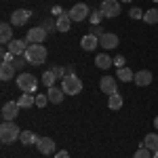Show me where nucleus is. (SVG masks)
<instances>
[{
	"instance_id": "obj_1",
	"label": "nucleus",
	"mask_w": 158,
	"mask_h": 158,
	"mask_svg": "<svg viewBox=\"0 0 158 158\" xmlns=\"http://www.w3.org/2000/svg\"><path fill=\"white\" fill-rule=\"evenodd\" d=\"M47 55H49V51L42 44H30L27 51H25V59L30 61L32 65H42L47 61Z\"/></svg>"
},
{
	"instance_id": "obj_2",
	"label": "nucleus",
	"mask_w": 158,
	"mask_h": 158,
	"mask_svg": "<svg viewBox=\"0 0 158 158\" xmlns=\"http://www.w3.org/2000/svg\"><path fill=\"white\" fill-rule=\"evenodd\" d=\"M21 137V129L15 122H2L0 124V141L2 143H13Z\"/></svg>"
},
{
	"instance_id": "obj_3",
	"label": "nucleus",
	"mask_w": 158,
	"mask_h": 158,
	"mask_svg": "<svg viewBox=\"0 0 158 158\" xmlns=\"http://www.w3.org/2000/svg\"><path fill=\"white\" fill-rule=\"evenodd\" d=\"M61 89L65 95H78L82 91V80L76 76V74H68L63 80H61Z\"/></svg>"
},
{
	"instance_id": "obj_4",
	"label": "nucleus",
	"mask_w": 158,
	"mask_h": 158,
	"mask_svg": "<svg viewBox=\"0 0 158 158\" xmlns=\"http://www.w3.org/2000/svg\"><path fill=\"white\" fill-rule=\"evenodd\" d=\"M17 86L23 91V93H34L38 89V80L34 74H19L17 76Z\"/></svg>"
},
{
	"instance_id": "obj_5",
	"label": "nucleus",
	"mask_w": 158,
	"mask_h": 158,
	"mask_svg": "<svg viewBox=\"0 0 158 158\" xmlns=\"http://www.w3.org/2000/svg\"><path fill=\"white\" fill-rule=\"evenodd\" d=\"M68 15H70V19L72 21H85V19H89V15H91V11H89V6H86L85 2H78V4H74L72 9L68 11Z\"/></svg>"
},
{
	"instance_id": "obj_6",
	"label": "nucleus",
	"mask_w": 158,
	"mask_h": 158,
	"mask_svg": "<svg viewBox=\"0 0 158 158\" xmlns=\"http://www.w3.org/2000/svg\"><path fill=\"white\" fill-rule=\"evenodd\" d=\"M101 13H103V17H110V19H114V17H118L120 15V0H103L101 2Z\"/></svg>"
},
{
	"instance_id": "obj_7",
	"label": "nucleus",
	"mask_w": 158,
	"mask_h": 158,
	"mask_svg": "<svg viewBox=\"0 0 158 158\" xmlns=\"http://www.w3.org/2000/svg\"><path fill=\"white\" fill-rule=\"evenodd\" d=\"M44 38H47V30H44L42 25H38V27L27 30V34H25V42H27V44H42Z\"/></svg>"
},
{
	"instance_id": "obj_8",
	"label": "nucleus",
	"mask_w": 158,
	"mask_h": 158,
	"mask_svg": "<svg viewBox=\"0 0 158 158\" xmlns=\"http://www.w3.org/2000/svg\"><path fill=\"white\" fill-rule=\"evenodd\" d=\"M19 116V103L17 101H6L2 106V120L4 122H15V118Z\"/></svg>"
},
{
	"instance_id": "obj_9",
	"label": "nucleus",
	"mask_w": 158,
	"mask_h": 158,
	"mask_svg": "<svg viewBox=\"0 0 158 158\" xmlns=\"http://www.w3.org/2000/svg\"><path fill=\"white\" fill-rule=\"evenodd\" d=\"M99 89H101L106 95L118 93V78H114V76H103V78L99 80Z\"/></svg>"
},
{
	"instance_id": "obj_10",
	"label": "nucleus",
	"mask_w": 158,
	"mask_h": 158,
	"mask_svg": "<svg viewBox=\"0 0 158 158\" xmlns=\"http://www.w3.org/2000/svg\"><path fill=\"white\" fill-rule=\"evenodd\" d=\"M32 17V11H27V9H17V11L11 13V23L15 27H21V25L27 23V19Z\"/></svg>"
},
{
	"instance_id": "obj_11",
	"label": "nucleus",
	"mask_w": 158,
	"mask_h": 158,
	"mask_svg": "<svg viewBox=\"0 0 158 158\" xmlns=\"http://www.w3.org/2000/svg\"><path fill=\"white\" fill-rule=\"evenodd\" d=\"M36 148L40 154H44V156H49V154H55V141L51 139V137H40L36 141Z\"/></svg>"
},
{
	"instance_id": "obj_12",
	"label": "nucleus",
	"mask_w": 158,
	"mask_h": 158,
	"mask_svg": "<svg viewBox=\"0 0 158 158\" xmlns=\"http://www.w3.org/2000/svg\"><path fill=\"white\" fill-rule=\"evenodd\" d=\"M99 47H103L106 51H112L118 47V36L114 34V32H106L103 36L99 38Z\"/></svg>"
},
{
	"instance_id": "obj_13",
	"label": "nucleus",
	"mask_w": 158,
	"mask_h": 158,
	"mask_svg": "<svg viewBox=\"0 0 158 158\" xmlns=\"http://www.w3.org/2000/svg\"><path fill=\"white\" fill-rule=\"evenodd\" d=\"M6 49L11 51L15 57H23L25 51H27V42H25V40H15V38H13L11 42L6 44Z\"/></svg>"
},
{
	"instance_id": "obj_14",
	"label": "nucleus",
	"mask_w": 158,
	"mask_h": 158,
	"mask_svg": "<svg viewBox=\"0 0 158 158\" xmlns=\"http://www.w3.org/2000/svg\"><path fill=\"white\" fill-rule=\"evenodd\" d=\"M137 86H148L152 82V72L150 70H139V72H135V80H133Z\"/></svg>"
},
{
	"instance_id": "obj_15",
	"label": "nucleus",
	"mask_w": 158,
	"mask_h": 158,
	"mask_svg": "<svg viewBox=\"0 0 158 158\" xmlns=\"http://www.w3.org/2000/svg\"><path fill=\"white\" fill-rule=\"evenodd\" d=\"M15 74H17L15 65L2 61V65H0V80H4V82H6V80H13V78H15Z\"/></svg>"
},
{
	"instance_id": "obj_16",
	"label": "nucleus",
	"mask_w": 158,
	"mask_h": 158,
	"mask_svg": "<svg viewBox=\"0 0 158 158\" xmlns=\"http://www.w3.org/2000/svg\"><path fill=\"white\" fill-rule=\"evenodd\" d=\"M11 40H13V23H6L4 21V23L0 25V42L2 44H9Z\"/></svg>"
},
{
	"instance_id": "obj_17",
	"label": "nucleus",
	"mask_w": 158,
	"mask_h": 158,
	"mask_svg": "<svg viewBox=\"0 0 158 158\" xmlns=\"http://www.w3.org/2000/svg\"><path fill=\"white\" fill-rule=\"evenodd\" d=\"M95 65H97L99 70H108V68L114 65V59L110 57L108 53H99L97 57H95Z\"/></svg>"
},
{
	"instance_id": "obj_18",
	"label": "nucleus",
	"mask_w": 158,
	"mask_h": 158,
	"mask_svg": "<svg viewBox=\"0 0 158 158\" xmlns=\"http://www.w3.org/2000/svg\"><path fill=\"white\" fill-rule=\"evenodd\" d=\"M99 44V38L93 36V34H86V36H82V40H80V47L85 51H95Z\"/></svg>"
},
{
	"instance_id": "obj_19",
	"label": "nucleus",
	"mask_w": 158,
	"mask_h": 158,
	"mask_svg": "<svg viewBox=\"0 0 158 158\" xmlns=\"http://www.w3.org/2000/svg\"><path fill=\"white\" fill-rule=\"evenodd\" d=\"M47 95H49L51 103H61L65 93H63V89H61V86H51L49 91H47Z\"/></svg>"
},
{
	"instance_id": "obj_20",
	"label": "nucleus",
	"mask_w": 158,
	"mask_h": 158,
	"mask_svg": "<svg viewBox=\"0 0 158 158\" xmlns=\"http://www.w3.org/2000/svg\"><path fill=\"white\" fill-rule=\"evenodd\" d=\"M40 139L36 133H32V131H21V137H19V141L23 143V146H36V141Z\"/></svg>"
},
{
	"instance_id": "obj_21",
	"label": "nucleus",
	"mask_w": 158,
	"mask_h": 158,
	"mask_svg": "<svg viewBox=\"0 0 158 158\" xmlns=\"http://www.w3.org/2000/svg\"><path fill=\"white\" fill-rule=\"evenodd\" d=\"M70 25H72V19H70L68 13L57 17V32H70Z\"/></svg>"
},
{
	"instance_id": "obj_22",
	"label": "nucleus",
	"mask_w": 158,
	"mask_h": 158,
	"mask_svg": "<svg viewBox=\"0 0 158 158\" xmlns=\"http://www.w3.org/2000/svg\"><path fill=\"white\" fill-rule=\"evenodd\" d=\"M116 78L118 80H122V82H131V80H135V72H131V68H120L118 70V74H116Z\"/></svg>"
},
{
	"instance_id": "obj_23",
	"label": "nucleus",
	"mask_w": 158,
	"mask_h": 158,
	"mask_svg": "<svg viewBox=\"0 0 158 158\" xmlns=\"http://www.w3.org/2000/svg\"><path fill=\"white\" fill-rule=\"evenodd\" d=\"M17 103H19V108H32V106H36V97H32V93H23L17 99Z\"/></svg>"
},
{
	"instance_id": "obj_24",
	"label": "nucleus",
	"mask_w": 158,
	"mask_h": 158,
	"mask_svg": "<svg viewBox=\"0 0 158 158\" xmlns=\"http://www.w3.org/2000/svg\"><path fill=\"white\" fill-rule=\"evenodd\" d=\"M143 146H146L150 152H156L158 150V133H150L148 135L146 139H143Z\"/></svg>"
},
{
	"instance_id": "obj_25",
	"label": "nucleus",
	"mask_w": 158,
	"mask_h": 158,
	"mask_svg": "<svg viewBox=\"0 0 158 158\" xmlns=\"http://www.w3.org/2000/svg\"><path fill=\"white\" fill-rule=\"evenodd\" d=\"M108 108L110 110H120L122 108V97L118 95V93H114V95L108 97Z\"/></svg>"
},
{
	"instance_id": "obj_26",
	"label": "nucleus",
	"mask_w": 158,
	"mask_h": 158,
	"mask_svg": "<svg viewBox=\"0 0 158 158\" xmlns=\"http://www.w3.org/2000/svg\"><path fill=\"white\" fill-rule=\"evenodd\" d=\"M55 80H59V78L53 74V70H47V72L42 74V82H44V86H47V89L55 86Z\"/></svg>"
},
{
	"instance_id": "obj_27",
	"label": "nucleus",
	"mask_w": 158,
	"mask_h": 158,
	"mask_svg": "<svg viewBox=\"0 0 158 158\" xmlns=\"http://www.w3.org/2000/svg\"><path fill=\"white\" fill-rule=\"evenodd\" d=\"M143 21L146 23H158V9H150L143 13Z\"/></svg>"
},
{
	"instance_id": "obj_28",
	"label": "nucleus",
	"mask_w": 158,
	"mask_h": 158,
	"mask_svg": "<svg viewBox=\"0 0 158 158\" xmlns=\"http://www.w3.org/2000/svg\"><path fill=\"white\" fill-rule=\"evenodd\" d=\"M101 19H103V13H101V9H97V11H91V15H89V21H91V25H99V23H101Z\"/></svg>"
},
{
	"instance_id": "obj_29",
	"label": "nucleus",
	"mask_w": 158,
	"mask_h": 158,
	"mask_svg": "<svg viewBox=\"0 0 158 158\" xmlns=\"http://www.w3.org/2000/svg\"><path fill=\"white\" fill-rule=\"evenodd\" d=\"M25 63H30V61L25 59V55H23V57H15V61H13V65H15V70H17V72H19V70H23Z\"/></svg>"
},
{
	"instance_id": "obj_30",
	"label": "nucleus",
	"mask_w": 158,
	"mask_h": 158,
	"mask_svg": "<svg viewBox=\"0 0 158 158\" xmlns=\"http://www.w3.org/2000/svg\"><path fill=\"white\" fill-rule=\"evenodd\" d=\"M42 27L47 30V34H49V32H55V30H57V19H47V21L42 23Z\"/></svg>"
},
{
	"instance_id": "obj_31",
	"label": "nucleus",
	"mask_w": 158,
	"mask_h": 158,
	"mask_svg": "<svg viewBox=\"0 0 158 158\" xmlns=\"http://www.w3.org/2000/svg\"><path fill=\"white\" fill-rule=\"evenodd\" d=\"M133 158H152V152H150L148 148H139V150L133 154Z\"/></svg>"
},
{
	"instance_id": "obj_32",
	"label": "nucleus",
	"mask_w": 158,
	"mask_h": 158,
	"mask_svg": "<svg viewBox=\"0 0 158 158\" xmlns=\"http://www.w3.org/2000/svg\"><path fill=\"white\" fill-rule=\"evenodd\" d=\"M129 17H131V19H143V11H141L139 6H133V9L129 11Z\"/></svg>"
},
{
	"instance_id": "obj_33",
	"label": "nucleus",
	"mask_w": 158,
	"mask_h": 158,
	"mask_svg": "<svg viewBox=\"0 0 158 158\" xmlns=\"http://www.w3.org/2000/svg\"><path fill=\"white\" fill-rule=\"evenodd\" d=\"M2 61H4V63H13V61H15V55H13L9 49H2Z\"/></svg>"
},
{
	"instance_id": "obj_34",
	"label": "nucleus",
	"mask_w": 158,
	"mask_h": 158,
	"mask_svg": "<svg viewBox=\"0 0 158 158\" xmlns=\"http://www.w3.org/2000/svg\"><path fill=\"white\" fill-rule=\"evenodd\" d=\"M49 101H51L49 95H36V106H38V108H44Z\"/></svg>"
},
{
	"instance_id": "obj_35",
	"label": "nucleus",
	"mask_w": 158,
	"mask_h": 158,
	"mask_svg": "<svg viewBox=\"0 0 158 158\" xmlns=\"http://www.w3.org/2000/svg\"><path fill=\"white\" fill-rule=\"evenodd\" d=\"M89 34H93V36L101 38V36H103V34H106V32H103V30H101V27H99V25H93V27H91V32H89Z\"/></svg>"
},
{
	"instance_id": "obj_36",
	"label": "nucleus",
	"mask_w": 158,
	"mask_h": 158,
	"mask_svg": "<svg viewBox=\"0 0 158 158\" xmlns=\"http://www.w3.org/2000/svg\"><path fill=\"white\" fill-rule=\"evenodd\" d=\"M114 65L120 70V68H124V57L122 55H118V57H114Z\"/></svg>"
},
{
	"instance_id": "obj_37",
	"label": "nucleus",
	"mask_w": 158,
	"mask_h": 158,
	"mask_svg": "<svg viewBox=\"0 0 158 158\" xmlns=\"http://www.w3.org/2000/svg\"><path fill=\"white\" fill-rule=\"evenodd\" d=\"M53 17H55V19H57V17H61V15H63V11H61V6H57V4H55V6H53Z\"/></svg>"
},
{
	"instance_id": "obj_38",
	"label": "nucleus",
	"mask_w": 158,
	"mask_h": 158,
	"mask_svg": "<svg viewBox=\"0 0 158 158\" xmlns=\"http://www.w3.org/2000/svg\"><path fill=\"white\" fill-rule=\"evenodd\" d=\"M55 158H70V154L65 150H61V152H55Z\"/></svg>"
},
{
	"instance_id": "obj_39",
	"label": "nucleus",
	"mask_w": 158,
	"mask_h": 158,
	"mask_svg": "<svg viewBox=\"0 0 158 158\" xmlns=\"http://www.w3.org/2000/svg\"><path fill=\"white\" fill-rule=\"evenodd\" d=\"M154 127H156V131H158V116L154 118Z\"/></svg>"
},
{
	"instance_id": "obj_40",
	"label": "nucleus",
	"mask_w": 158,
	"mask_h": 158,
	"mask_svg": "<svg viewBox=\"0 0 158 158\" xmlns=\"http://www.w3.org/2000/svg\"><path fill=\"white\" fill-rule=\"evenodd\" d=\"M152 158H158V150H156V152H152Z\"/></svg>"
},
{
	"instance_id": "obj_41",
	"label": "nucleus",
	"mask_w": 158,
	"mask_h": 158,
	"mask_svg": "<svg viewBox=\"0 0 158 158\" xmlns=\"http://www.w3.org/2000/svg\"><path fill=\"white\" fill-rule=\"evenodd\" d=\"M120 2H131V0H120Z\"/></svg>"
},
{
	"instance_id": "obj_42",
	"label": "nucleus",
	"mask_w": 158,
	"mask_h": 158,
	"mask_svg": "<svg viewBox=\"0 0 158 158\" xmlns=\"http://www.w3.org/2000/svg\"><path fill=\"white\" fill-rule=\"evenodd\" d=\"M154 2H158V0H154Z\"/></svg>"
}]
</instances>
